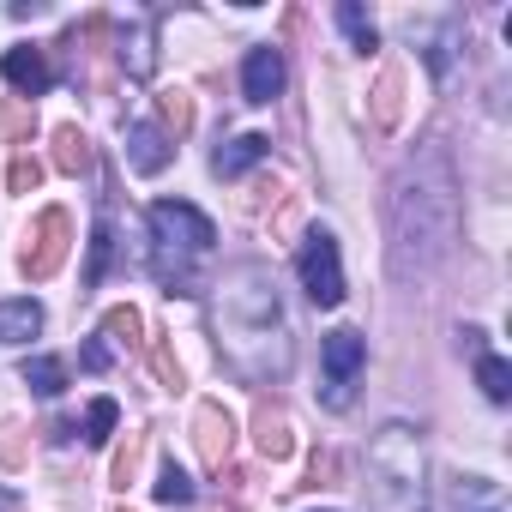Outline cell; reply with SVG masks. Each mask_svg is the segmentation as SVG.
Listing matches in <instances>:
<instances>
[{"label":"cell","mask_w":512,"mask_h":512,"mask_svg":"<svg viewBox=\"0 0 512 512\" xmlns=\"http://www.w3.org/2000/svg\"><path fill=\"white\" fill-rule=\"evenodd\" d=\"M193 440H199V458H205L211 470H223V464H229V446H235V416H229L223 404H199Z\"/></svg>","instance_id":"obj_9"},{"label":"cell","mask_w":512,"mask_h":512,"mask_svg":"<svg viewBox=\"0 0 512 512\" xmlns=\"http://www.w3.org/2000/svg\"><path fill=\"white\" fill-rule=\"evenodd\" d=\"M121 139H127V169H133V175H163V169H169V157H175L169 133H163V127H151V121H127V127H121Z\"/></svg>","instance_id":"obj_8"},{"label":"cell","mask_w":512,"mask_h":512,"mask_svg":"<svg viewBox=\"0 0 512 512\" xmlns=\"http://www.w3.org/2000/svg\"><path fill=\"white\" fill-rule=\"evenodd\" d=\"M338 25H344V37H350L356 55H374L380 49V31H374V19L356 7V0H344V7H338Z\"/></svg>","instance_id":"obj_20"},{"label":"cell","mask_w":512,"mask_h":512,"mask_svg":"<svg viewBox=\"0 0 512 512\" xmlns=\"http://www.w3.org/2000/svg\"><path fill=\"white\" fill-rule=\"evenodd\" d=\"M193 494H199V488H193V476H187L181 464H163V470H157V500H163V506H193Z\"/></svg>","instance_id":"obj_21"},{"label":"cell","mask_w":512,"mask_h":512,"mask_svg":"<svg viewBox=\"0 0 512 512\" xmlns=\"http://www.w3.org/2000/svg\"><path fill=\"white\" fill-rule=\"evenodd\" d=\"M37 181H43V163H37L31 151H19V157H13V169H7V187H13V193H31Z\"/></svg>","instance_id":"obj_28"},{"label":"cell","mask_w":512,"mask_h":512,"mask_svg":"<svg viewBox=\"0 0 512 512\" xmlns=\"http://www.w3.org/2000/svg\"><path fill=\"white\" fill-rule=\"evenodd\" d=\"M151 368H157V380H163V386H169V392H175V386H181V362H175V356H169V350H163V344H151Z\"/></svg>","instance_id":"obj_29"},{"label":"cell","mask_w":512,"mask_h":512,"mask_svg":"<svg viewBox=\"0 0 512 512\" xmlns=\"http://www.w3.org/2000/svg\"><path fill=\"white\" fill-rule=\"evenodd\" d=\"M211 326L223 338V356L247 380H272L290 368V332H284V296L278 278L260 260H241L211 290Z\"/></svg>","instance_id":"obj_2"},{"label":"cell","mask_w":512,"mask_h":512,"mask_svg":"<svg viewBox=\"0 0 512 512\" xmlns=\"http://www.w3.org/2000/svg\"><path fill=\"white\" fill-rule=\"evenodd\" d=\"M139 332H145L139 308H109V314H103V338H115V344H133V350H139Z\"/></svg>","instance_id":"obj_24"},{"label":"cell","mask_w":512,"mask_h":512,"mask_svg":"<svg viewBox=\"0 0 512 512\" xmlns=\"http://www.w3.org/2000/svg\"><path fill=\"white\" fill-rule=\"evenodd\" d=\"M0 73H7L25 97L55 91V67H49V55H43V49H7V55H0Z\"/></svg>","instance_id":"obj_12"},{"label":"cell","mask_w":512,"mask_h":512,"mask_svg":"<svg viewBox=\"0 0 512 512\" xmlns=\"http://www.w3.org/2000/svg\"><path fill=\"white\" fill-rule=\"evenodd\" d=\"M422 61L434 67V85H452V73H458V19H446V31L422 49Z\"/></svg>","instance_id":"obj_18"},{"label":"cell","mask_w":512,"mask_h":512,"mask_svg":"<svg viewBox=\"0 0 512 512\" xmlns=\"http://www.w3.org/2000/svg\"><path fill=\"white\" fill-rule=\"evenodd\" d=\"M67 241H73V223H67V211H43L37 223H31V235H25V253H19V272L31 278V284H43V278H55L61 272V260H67Z\"/></svg>","instance_id":"obj_7"},{"label":"cell","mask_w":512,"mask_h":512,"mask_svg":"<svg viewBox=\"0 0 512 512\" xmlns=\"http://www.w3.org/2000/svg\"><path fill=\"white\" fill-rule=\"evenodd\" d=\"M458 512H506V506H500V494H494L488 476H470V482L458 488Z\"/></svg>","instance_id":"obj_25"},{"label":"cell","mask_w":512,"mask_h":512,"mask_svg":"<svg viewBox=\"0 0 512 512\" xmlns=\"http://www.w3.org/2000/svg\"><path fill=\"white\" fill-rule=\"evenodd\" d=\"M37 332H43V308H37L31 296L0 302V344H31Z\"/></svg>","instance_id":"obj_14"},{"label":"cell","mask_w":512,"mask_h":512,"mask_svg":"<svg viewBox=\"0 0 512 512\" xmlns=\"http://www.w3.org/2000/svg\"><path fill=\"white\" fill-rule=\"evenodd\" d=\"M362 362H368V338L362 332H350V326L326 332V344H320V368H326V392L320 398H326V410H350Z\"/></svg>","instance_id":"obj_6"},{"label":"cell","mask_w":512,"mask_h":512,"mask_svg":"<svg viewBox=\"0 0 512 512\" xmlns=\"http://www.w3.org/2000/svg\"><path fill=\"white\" fill-rule=\"evenodd\" d=\"M217 247V223L187 205V199H157L151 205V272L163 278L169 296L199 290V260Z\"/></svg>","instance_id":"obj_3"},{"label":"cell","mask_w":512,"mask_h":512,"mask_svg":"<svg viewBox=\"0 0 512 512\" xmlns=\"http://www.w3.org/2000/svg\"><path fill=\"white\" fill-rule=\"evenodd\" d=\"M278 91H284V55H278L272 43L247 49V67H241V97H247V103H272Z\"/></svg>","instance_id":"obj_10"},{"label":"cell","mask_w":512,"mask_h":512,"mask_svg":"<svg viewBox=\"0 0 512 512\" xmlns=\"http://www.w3.org/2000/svg\"><path fill=\"white\" fill-rule=\"evenodd\" d=\"M19 380H25L37 398H61V392H67V368H61L55 356H31V362L19 368Z\"/></svg>","instance_id":"obj_19"},{"label":"cell","mask_w":512,"mask_h":512,"mask_svg":"<svg viewBox=\"0 0 512 512\" xmlns=\"http://www.w3.org/2000/svg\"><path fill=\"white\" fill-rule=\"evenodd\" d=\"M296 272H302V290H308L314 308H338V302H344V266H338V241H332V229H308V235H302Z\"/></svg>","instance_id":"obj_5"},{"label":"cell","mask_w":512,"mask_h":512,"mask_svg":"<svg viewBox=\"0 0 512 512\" xmlns=\"http://www.w3.org/2000/svg\"><path fill=\"white\" fill-rule=\"evenodd\" d=\"M368 494L380 512H428V458L410 422H386L368 446Z\"/></svg>","instance_id":"obj_4"},{"label":"cell","mask_w":512,"mask_h":512,"mask_svg":"<svg viewBox=\"0 0 512 512\" xmlns=\"http://www.w3.org/2000/svg\"><path fill=\"white\" fill-rule=\"evenodd\" d=\"M55 169L61 175H91V139L79 127H55Z\"/></svg>","instance_id":"obj_16"},{"label":"cell","mask_w":512,"mask_h":512,"mask_svg":"<svg viewBox=\"0 0 512 512\" xmlns=\"http://www.w3.org/2000/svg\"><path fill=\"white\" fill-rule=\"evenodd\" d=\"M31 127H37V115H31L25 103H13V109H7V121H0V133H7V139H25Z\"/></svg>","instance_id":"obj_30"},{"label":"cell","mask_w":512,"mask_h":512,"mask_svg":"<svg viewBox=\"0 0 512 512\" xmlns=\"http://www.w3.org/2000/svg\"><path fill=\"white\" fill-rule=\"evenodd\" d=\"M157 109H163V127H169L175 139L193 127V103H187V91H163V97H157Z\"/></svg>","instance_id":"obj_26"},{"label":"cell","mask_w":512,"mask_h":512,"mask_svg":"<svg viewBox=\"0 0 512 512\" xmlns=\"http://www.w3.org/2000/svg\"><path fill=\"white\" fill-rule=\"evenodd\" d=\"M476 386H482L488 404H506V398H512V368H506V356L476 350Z\"/></svg>","instance_id":"obj_17"},{"label":"cell","mask_w":512,"mask_h":512,"mask_svg":"<svg viewBox=\"0 0 512 512\" xmlns=\"http://www.w3.org/2000/svg\"><path fill=\"white\" fill-rule=\"evenodd\" d=\"M253 428H260V452H266L272 464H278V458H290V446H296V440H290V416H284L278 404H260Z\"/></svg>","instance_id":"obj_15"},{"label":"cell","mask_w":512,"mask_h":512,"mask_svg":"<svg viewBox=\"0 0 512 512\" xmlns=\"http://www.w3.org/2000/svg\"><path fill=\"white\" fill-rule=\"evenodd\" d=\"M121 67H127V79L157 73V19H127L121 25Z\"/></svg>","instance_id":"obj_11"},{"label":"cell","mask_w":512,"mask_h":512,"mask_svg":"<svg viewBox=\"0 0 512 512\" xmlns=\"http://www.w3.org/2000/svg\"><path fill=\"white\" fill-rule=\"evenodd\" d=\"M266 151H272V139H266V133H235L229 145H217V151H211V175L235 181V175H247L253 163H266Z\"/></svg>","instance_id":"obj_13"},{"label":"cell","mask_w":512,"mask_h":512,"mask_svg":"<svg viewBox=\"0 0 512 512\" xmlns=\"http://www.w3.org/2000/svg\"><path fill=\"white\" fill-rule=\"evenodd\" d=\"M79 362H85V368H91V374H103V368H109V338H103V332H97V338H91V344H85V356H79Z\"/></svg>","instance_id":"obj_31"},{"label":"cell","mask_w":512,"mask_h":512,"mask_svg":"<svg viewBox=\"0 0 512 512\" xmlns=\"http://www.w3.org/2000/svg\"><path fill=\"white\" fill-rule=\"evenodd\" d=\"M115 422H121L115 398H97V404H91V416H85V440H91V446H103V440L115 434Z\"/></svg>","instance_id":"obj_27"},{"label":"cell","mask_w":512,"mask_h":512,"mask_svg":"<svg viewBox=\"0 0 512 512\" xmlns=\"http://www.w3.org/2000/svg\"><path fill=\"white\" fill-rule=\"evenodd\" d=\"M109 253H115V229H109V217H97V229H91V266H85V284H91V290L103 284Z\"/></svg>","instance_id":"obj_23"},{"label":"cell","mask_w":512,"mask_h":512,"mask_svg":"<svg viewBox=\"0 0 512 512\" xmlns=\"http://www.w3.org/2000/svg\"><path fill=\"white\" fill-rule=\"evenodd\" d=\"M139 446H145V440H139V434H133V440H127V452H121V458H115V482H121V488H127V482H133V464H139Z\"/></svg>","instance_id":"obj_32"},{"label":"cell","mask_w":512,"mask_h":512,"mask_svg":"<svg viewBox=\"0 0 512 512\" xmlns=\"http://www.w3.org/2000/svg\"><path fill=\"white\" fill-rule=\"evenodd\" d=\"M458 241V175L440 145H422L392 181V278H416Z\"/></svg>","instance_id":"obj_1"},{"label":"cell","mask_w":512,"mask_h":512,"mask_svg":"<svg viewBox=\"0 0 512 512\" xmlns=\"http://www.w3.org/2000/svg\"><path fill=\"white\" fill-rule=\"evenodd\" d=\"M398 91H404V73H398V67H386V73H380V85H374V121H380V127H392V121H398Z\"/></svg>","instance_id":"obj_22"}]
</instances>
